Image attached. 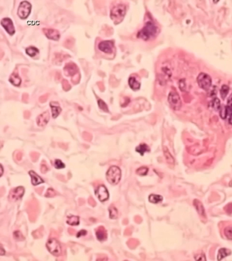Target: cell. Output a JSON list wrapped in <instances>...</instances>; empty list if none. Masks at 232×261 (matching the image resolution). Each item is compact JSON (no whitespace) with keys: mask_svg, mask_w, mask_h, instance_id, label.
<instances>
[{"mask_svg":"<svg viewBox=\"0 0 232 261\" xmlns=\"http://www.w3.org/2000/svg\"><path fill=\"white\" fill-rule=\"evenodd\" d=\"M48 167L45 163H42L41 165V172L42 173H45L48 171Z\"/></svg>","mask_w":232,"mask_h":261,"instance_id":"f6af8a7d","label":"cell"},{"mask_svg":"<svg viewBox=\"0 0 232 261\" xmlns=\"http://www.w3.org/2000/svg\"><path fill=\"white\" fill-rule=\"evenodd\" d=\"M194 205L195 206L197 212L199 214L202 215L203 216H205V209L202 203L200 201L195 200L194 201Z\"/></svg>","mask_w":232,"mask_h":261,"instance_id":"d6986e66","label":"cell"},{"mask_svg":"<svg viewBox=\"0 0 232 261\" xmlns=\"http://www.w3.org/2000/svg\"><path fill=\"white\" fill-rule=\"evenodd\" d=\"M95 195L100 201L104 202L109 198V194L107 189L104 185H101L98 187L95 191Z\"/></svg>","mask_w":232,"mask_h":261,"instance_id":"30bf717a","label":"cell"},{"mask_svg":"<svg viewBox=\"0 0 232 261\" xmlns=\"http://www.w3.org/2000/svg\"><path fill=\"white\" fill-rule=\"evenodd\" d=\"M80 75L79 73H78L76 74V75L73 76V77H72V82L73 84H78L79 83V81H80Z\"/></svg>","mask_w":232,"mask_h":261,"instance_id":"ab89813d","label":"cell"},{"mask_svg":"<svg viewBox=\"0 0 232 261\" xmlns=\"http://www.w3.org/2000/svg\"><path fill=\"white\" fill-rule=\"evenodd\" d=\"M228 92H229V87L226 85H223L222 86L220 90L221 97L223 99H224L225 97H226Z\"/></svg>","mask_w":232,"mask_h":261,"instance_id":"83f0119b","label":"cell"},{"mask_svg":"<svg viewBox=\"0 0 232 261\" xmlns=\"http://www.w3.org/2000/svg\"><path fill=\"white\" fill-rule=\"evenodd\" d=\"M110 217L112 219H116L118 216V211L114 206H111L109 208Z\"/></svg>","mask_w":232,"mask_h":261,"instance_id":"4316f807","label":"cell"},{"mask_svg":"<svg viewBox=\"0 0 232 261\" xmlns=\"http://www.w3.org/2000/svg\"><path fill=\"white\" fill-rule=\"evenodd\" d=\"M224 234L228 239L232 240V226H228L225 228Z\"/></svg>","mask_w":232,"mask_h":261,"instance_id":"4dcf8cb0","label":"cell"},{"mask_svg":"<svg viewBox=\"0 0 232 261\" xmlns=\"http://www.w3.org/2000/svg\"><path fill=\"white\" fill-rule=\"evenodd\" d=\"M197 81L200 87L205 90H209L211 86V78L210 75L205 73H201L199 74Z\"/></svg>","mask_w":232,"mask_h":261,"instance_id":"277c9868","label":"cell"},{"mask_svg":"<svg viewBox=\"0 0 232 261\" xmlns=\"http://www.w3.org/2000/svg\"><path fill=\"white\" fill-rule=\"evenodd\" d=\"M26 53L31 57H34L39 53V50L35 47L30 46L26 49Z\"/></svg>","mask_w":232,"mask_h":261,"instance_id":"d4e9b609","label":"cell"},{"mask_svg":"<svg viewBox=\"0 0 232 261\" xmlns=\"http://www.w3.org/2000/svg\"><path fill=\"white\" fill-rule=\"evenodd\" d=\"M29 99V96L27 94H24L22 95V100L23 102H27L28 100Z\"/></svg>","mask_w":232,"mask_h":261,"instance_id":"7dc6e473","label":"cell"},{"mask_svg":"<svg viewBox=\"0 0 232 261\" xmlns=\"http://www.w3.org/2000/svg\"><path fill=\"white\" fill-rule=\"evenodd\" d=\"M86 234H87V231L85 230H82L81 231H79L78 234L77 235V237L78 238H79V237H81L82 236H85L86 235Z\"/></svg>","mask_w":232,"mask_h":261,"instance_id":"bcb514c9","label":"cell"},{"mask_svg":"<svg viewBox=\"0 0 232 261\" xmlns=\"http://www.w3.org/2000/svg\"><path fill=\"white\" fill-rule=\"evenodd\" d=\"M55 167L57 169L63 168L65 167V165L61 160L56 159L55 162Z\"/></svg>","mask_w":232,"mask_h":261,"instance_id":"f35d334b","label":"cell"},{"mask_svg":"<svg viewBox=\"0 0 232 261\" xmlns=\"http://www.w3.org/2000/svg\"><path fill=\"white\" fill-rule=\"evenodd\" d=\"M162 200H163V197L160 195L152 194V195H151L149 197V200L151 203H153V204H157L160 202Z\"/></svg>","mask_w":232,"mask_h":261,"instance_id":"603a6c76","label":"cell"},{"mask_svg":"<svg viewBox=\"0 0 232 261\" xmlns=\"http://www.w3.org/2000/svg\"><path fill=\"white\" fill-rule=\"evenodd\" d=\"M228 111L232 112V94L230 95L228 99L227 105L226 106Z\"/></svg>","mask_w":232,"mask_h":261,"instance_id":"60d3db41","label":"cell"},{"mask_svg":"<svg viewBox=\"0 0 232 261\" xmlns=\"http://www.w3.org/2000/svg\"><path fill=\"white\" fill-rule=\"evenodd\" d=\"M183 80H180V82H179L180 84H182V85H179V88H180V89L182 90V91H183V90H184V89H185V84H184H184H183Z\"/></svg>","mask_w":232,"mask_h":261,"instance_id":"f907efd6","label":"cell"},{"mask_svg":"<svg viewBox=\"0 0 232 261\" xmlns=\"http://www.w3.org/2000/svg\"><path fill=\"white\" fill-rule=\"evenodd\" d=\"M211 105L213 108H214L216 111L220 110L221 107L220 100L217 97H215V99L213 100L212 101Z\"/></svg>","mask_w":232,"mask_h":261,"instance_id":"484cf974","label":"cell"},{"mask_svg":"<svg viewBox=\"0 0 232 261\" xmlns=\"http://www.w3.org/2000/svg\"><path fill=\"white\" fill-rule=\"evenodd\" d=\"M22 152L18 151V152H17L16 155V159L18 161H20L22 159Z\"/></svg>","mask_w":232,"mask_h":261,"instance_id":"c3c4849f","label":"cell"},{"mask_svg":"<svg viewBox=\"0 0 232 261\" xmlns=\"http://www.w3.org/2000/svg\"><path fill=\"white\" fill-rule=\"evenodd\" d=\"M228 121H229V123H230L231 125H232V113L230 114Z\"/></svg>","mask_w":232,"mask_h":261,"instance_id":"f5cc1de1","label":"cell"},{"mask_svg":"<svg viewBox=\"0 0 232 261\" xmlns=\"http://www.w3.org/2000/svg\"><path fill=\"white\" fill-rule=\"evenodd\" d=\"M43 31L45 35L49 39L54 40H58L60 39V33L57 30L54 29L44 28Z\"/></svg>","mask_w":232,"mask_h":261,"instance_id":"4fadbf2b","label":"cell"},{"mask_svg":"<svg viewBox=\"0 0 232 261\" xmlns=\"http://www.w3.org/2000/svg\"><path fill=\"white\" fill-rule=\"evenodd\" d=\"M9 81L15 86H18L21 84L22 80L17 71H15L11 75Z\"/></svg>","mask_w":232,"mask_h":261,"instance_id":"e0dca14e","label":"cell"},{"mask_svg":"<svg viewBox=\"0 0 232 261\" xmlns=\"http://www.w3.org/2000/svg\"><path fill=\"white\" fill-rule=\"evenodd\" d=\"M49 96V94H45L44 95L41 96L40 97V102H42V103L45 102L47 100V99H48Z\"/></svg>","mask_w":232,"mask_h":261,"instance_id":"ee69618b","label":"cell"},{"mask_svg":"<svg viewBox=\"0 0 232 261\" xmlns=\"http://www.w3.org/2000/svg\"><path fill=\"white\" fill-rule=\"evenodd\" d=\"M64 74L67 76H72L79 73V69L77 65L73 63L70 62L66 63L63 68Z\"/></svg>","mask_w":232,"mask_h":261,"instance_id":"9c48e42d","label":"cell"},{"mask_svg":"<svg viewBox=\"0 0 232 261\" xmlns=\"http://www.w3.org/2000/svg\"><path fill=\"white\" fill-rule=\"evenodd\" d=\"M68 231H69V234H74V233H75V231H74L73 229H68Z\"/></svg>","mask_w":232,"mask_h":261,"instance_id":"db71d44e","label":"cell"},{"mask_svg":"<svg viewBox=\"0 0 232 261\" xmlns=\"http://www.w3.org/2000/svg\"><path fill=\"white\" fill-rule=\"evenodd\" d=\"M56 195V192L52 188H49L47 190V192L45 195V196L48 198H50L55 196Z\"/></svg>","mask_w":232,"mask_h":261,"instance_id":"74e56055","label":"cell"},{"mask_svg":"<svg viewBox=\"0 0 232 261\" xmlns=\"http://www.w3.org/2000/svg\"><path fill=\"white\" fill-rule=\"evenodd\" d=\"M67 223L70 225H78L79 224V218L78 216H71L68 217Z\"/></svg>","mask_w":232,"mask_h":261,"instance_id":"cb8c5ba5","label":"cell"},{"mask_svg":"<svg viewBox=\"0 0 232 261\" xmlns=\"http://www.w3.org/2000/svg\"><path fill=\"white\" fill-rule=\"evenodd\" d=\"M1 25L10 35H13L15 33V28L11 19L9 18L3 19L1 21Z\"/></svg>","mask_w":232,"mask_h":261,"instance_id":"7c38bea8","label":"cell"},{"mask_svg":"<svg viewBox=\"0 0 232 261\" xmlns=\"http://www.w3.org/2000/svg\"><path fill=\"white\" fill-rule=\"evenodd\" d=\"M83 137L85 140L90 141L92 139V136L87 132H84L83 134Z\"/></svg>","mask_w":232,"mask_h":261,"instance_id":"7bdbcfd3","label":"cell"},{"mask_svg":"<svg viewBox=\"0 0 232 261\" xmlns=\"http://www.w3.org/2000/svg\"><path fill=\"white\" fill-rule=\"evenodd\" d=\"M59 146L63 149H66L67 148V145L64 143H59Z\"/></svg>","mask_w":232,"mask_h":261,"instance_id":"816d5d0a","label":"cell"},{"mask_svg":"<svg viewBox=\"0 0 232 261\" xmlns=\"http://www.w3.org/2000/svg\"><path fill=\"white\" fill-rule=\"evenodd\" d=\"M46 247L49 251L55 256L58 257L61 254V246L55 239L52 238L48 240Z\"/></svg>","mask_w":232,"mask_h":261,"instance_id":"5b68a950","label":"cell"},{"mask_svg":"<svg viewBox=\"0 0 232 261\" xmlns=\"http://www.w3.org/2000/svg\"><path fill=\"white\" fill-rule=\"evenodd\" d=\"M31 159L33 162H36L39 157V154L36 152H31L30 154Z\"/></svg>","mask_w":232,"mask_h":261,"instance_id":"b9f144b4","label":"cell"},{"mask_svg":"<svg viewBox=\"0 0 232 261\" xmlns=\"http://www.w3.org/2000/svg\"><path fill=\"white\" fill-rule=\"evenodd\" d=\"M24 188L22 186L12 189L9 193L8 199L11 201H15L22 197L24 194Z\"/></svg>","mask_w":232,"mask_h":261,"instance_id":"ba28073f","label":"cell"},{"mask_svg":"<svg viewBox=\"0 0 232 261\" xmlns=\"http://www.w3.org/2000/svg\"><path fill=\"white\" fill-rule=\"evenodd\" d=\"M168 101L171 107L174 110H179L182 107V101L177 92H171L168 96Z\"/></svg>","mask_w":232,"mask_h":261,"instance_id":"8992f818","label":"cell"},{"mask_svg":"<svg viewBox=\"0 0 232 261\" xmlns=\"http://www.w3.org/2000/svg\"><path fill=\"white\" fill-rule=\"evenodd\" d=\"M99 49L107 54H111L113 51L114 48V44L110 40H105L102 41L99 44Z\"/></svg>","mask_w":232,"mask_h":261,"instance_id":"8fae6325","label":"cell"},{"mask_svg":"<svg viewBox=\"0 0 232 261\" xmlns=\"http://www.w3.org/2000/svg\"><path fill=\"white\" fill-rule=\"evenodd\" d=\"M121 175L120 169L116 166H112L108 169L107 172V180L109 183L112 185H116L120 181Z\"/></svg>","mask_w":232,"mask_h":261,"instance_id":"3957f363","label":"cell"},{"mask_svg":"<svg viewBox=\"0 0 232 261\" xmlns=\"http://www.w3.org/2000/svg\"><path fill=\"white\" fill-rule=\"evenodd\" d=\"M30 175L31 177V182L34 185H38L44 183V181L36 173L32 171L29 172Z\"/></svg>","mask_w":232,"mask_h":261,"instance_id":"2e32d148","label":"cell"},{"mask_svg":"<svg viewBox=\"0 0 232 261\" xmlns=\"http://www.w3.org/2000/svg\"><path fill=\"white\" fill-rule=\"evenodd\" d=\"M136 151L143 156L146 152L150 151V148L146 144H141L136 147Z\"/></svg>","mask_w":232,"mask_h":261,"instance_id":"7402d4cb","label":"cell"},{"mask_svg":"<svg viewBox=\"0 0 232 261\" xmlns=\"http://www.w3.org/2000/svg\"><path fill=\"white\" fill-rule=\"evenodd\" d=\"M50 119V113L48 111L43 112L38 116L37 118V123L38 126L43 127L46 125Z\"/></svg>","mask_w":232,"mask_h":261,"instance_id":"5bb4252c","label":"cell"},{"mask_svg":"<svg viewBox=\"0 0 232 261\" xmlns=\"http://www.w3.org/2000/svg\"><path fill=\"white\" fill-rule=\"evenodd\" d=\"M97 239L99 241L104 240L106 239L107 234L106 233L105 230L104 229V228L101 227L98 229L96 233Z\"/></svg>","mask_w":232,"mask_h":261,"instance_id":"44dd1931","label":"cell"},{"mask_svg":"<svg viewBox=\"0 0 232 261\" xmlns=\"http://www.w3.org/2000/svg\"><path fill=\"white\" fill-rule=\"evenodd\" d=\"M129 85L130 88L136 91L139 89L140 88V84L135 77H130L128 80Z\"/></svg>","mask_w":232,"mask_h":261,"instance_id":"ac0fdd59","label":"cell"},{"mask_svg":"<svg viewBox=\"0 0 232 261\" xmlns=\"http://www.w3.org/2000/svg\"><path fill=\"white\" fill-rule=\"evenodd\" d=\"M228 113V111L226 106H225L223 108L222 107H221L220 109V116L222 118L225 119L226 118Z\"/></svg>","mask_w":232,"mask_h":261,"instance_id":"e575fe53","label":"cell"},{"mask_svg":"<svg viewBox=\"0 0 232 261\" xmlns=\"http://www.w3.org/2000/svg\"><path fill=\"white\" fill-rule=\"evenodd\" d=\"M62 84L63 89L66 91H68L71 89L70 84H69L68 81L66 79H63L62 80Z\"/></svg>","mask_w":232,"mask_h":261,"instance_id":"d590c367","label":"cell"},{"mask_svg":"<svg viewBox=\"0 0 232 261\" xmlns=\"http://www.w3.org/2000/svg\"><path fill=\"white\" fill-rule=\"evenodd\" d=\"M24 118L26 119H28L30 116V112L29 111H26L24 113Z\"/></svg>","mask_w":232,"mask_h":261,"instance_id":"681fc988","label":"cell"},{"mask_svg":"<svg viewBox=\"0 0 232 261\" xmlns=\"http://www.w3.org/2000/svg\"><path fill=\"white\" fill-rule=\"evenodd\" d=\"M1 175H2V166H1Z\"/></svg>","mask_w":232,"mask_h":261,"instance_id":"11a10c76","label":"cell"},{"mask_svg":"<svg viewBox=\"0 0 232 261\" xmlns=\"http://www.w3.org/2000/svg\"><path fill=\"white\" fill-rule=\"evenodd\" d=\"M148 169L147 167H141L137 169L136 173L138 175L143 176V175H146L147 173H148Z\"/></svg>","mask_w":232,"mask_h":261,"instance_id":"1f68e13d","label":"cell"},{"mask_svg":"<svg viewBox=\"0 0 232 261\" xmlns=\"http://www.w3.org/2000/svg\"><path fill=\"white\" fill-rule=\"evenodd\" d=\"M14 237L17 240L22 241L24 239V237L19 231H16L14 233Z\"/></svg>","mask_w":232,"mask_h":261,"instance_id":"8d00e7d4","label":"cell"},{"mask_svg":"<svg viewBox=\"0 0 232 261\" xmlns=\"http://www.w3.org/2000/svg\"><path fill=\"white\" fill-rule=\"evenodd\" d=\"M157 32V27L155 24L151 22H148L138 33V37L143 40H149L156 35Z\"/></svg>","mask_w":232,"mask_h":261,"instance_id":"6da1fadb","label":"cell"},{"mask_svg":"<svg viewBox=\"0 0 232 261\" xmlns=\"http://www.w3.org/2000/svg\"><path fill=\"white\" fill-rule=\"evenodd\" d=\"M164 154H165V156L166 158V160L167 162H168V163L170 164H173L174 163V160L171 154H170L169 151H168V149H164Z\"/></svg>","mask_w":232,"mask_h":261,"instance_id":"f546056e","label":"cell"},{"mask_svg":"<svg viewBox=\"0 0 232 261\" xmlns=\"http://www.w3.org/2000/svg\"><path fill=\"white\" fill-rule=\"evenodd\" d=\"M31 9V5L29 2L27 1H22L19 7L18 15L23 19L27 18L30 14Z\"/></svg>","mask_w":232,"mask_h":261,"instance_id":"52a82bcc","label":"cell"},{"mask_svg":"<svg viewBox=\"0 0 232 261\" xmlns=\"http://www.w3.org/2000/svg\"><path fill=\"white\" fill-rule=\"evenodd\" d=\"M73 44H74V40L72 38L70 37L65 41L64 45L66 48H71L73 46Z\"/></svg>","mask_w":232,"mask_h":261,"instance_id":"836d02e7","label":"cell"},{"mask_svg":"<svg viewBox=\"0 0 232 261\" xmlns=\"http://www.w3.org/2000/svg\"><path fill=\"white\" fill-rule=\"evenodd\" d=\"M231 253V251L227 249H225V248L220 249L218 251V260L220 261L223 258L230 255Z\"/></svg>","mask_w":232,"mask_h":261,"instance_id":"ffe728a7","label":"cell"},{"mask_svg":"<svg viewBox=\"0 0 232 261\" xmlns=\"http://www.w3.org/2000/svg\"><path fill=\"white\" fill-rule=\"evenodd\" d=\"M50 106L52 110V116L54 118H56L60 114L62 110L59 103L56 102H50Z\"/></svg>","mask_w":232,"mask_h":261,"instance_id":"9a60e30c","label":"cell"},{"mask_svg":"<svg viewBox=\"0 0 232 261\" xmlns=\"http://www.w3.org/2000/svg\"><path fill=\"white\" fill-rule=\"evenodd\" d=\"M126 6L119 4L113 7L110 12V17L114 23H119L124 18L126 14Z\"/></svg>","mask_w":232,"mask_h":261,"instance_id":"7a4b0ae2","label":"cell"},{"mask_svg":"<svg viewBox=\"0 0 232 261\" xmlns=\"http://www.w3.org/2000/svg\"><path fill=\"white\" fill-rule=\"evenodd\" d=\"M98 104H99V107L100 108V109L106 112H108V109L107 105L106 104L105 102L104 101H102L101 99L99 100L98 101Z\"/></svg>","mask_w":232,"mask_h":261,"instance_id":"d6a6232c","label":"cell"},{"mask_svg":"<svg viewBox=\"0 0 232 261\" xmlns=\"http://www.w3.org/2000/svg\"><path fill=\"white\" fill-rule=\"evenodd\" d=\"M67 55H63V54L58 53V54L55 55V58H54V62H55V63H57L59 64V63L62 62L63 61L65 58H67Z\"/></svg>","mask_w":232,"mask_h":261,"instance_id":"f1b7e54d","label":"cell"}]
</instances>
